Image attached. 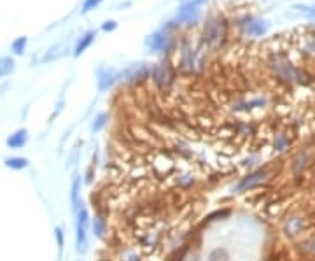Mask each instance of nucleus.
Returning <instances> with one entry per match:
<instances>
[{
    "mask_svg": "<svg viewBox=\"0 0 315 261\" xmlns=\"http://www.w3.org/2000/svg\"><path fill=\"white\" fill-rule=\"evenodd\" d=\"M13 60L11 58H0V76H6L13 70Z\"/></svg>",
    "mask_w": 315,
    "mask_h": 261,
    "instance_id": "16",
    "label": "nucleus"
},
{
    "mask_svg": "<svg viewBox=\"0 0 315 261\" xmlns=\"http://www.w3.org/2000/svg\"><path fill=\"white\" fill-rule=\"evenodd\" d=\"M299 228H301V221H299V219H291L287 223V226H285V230L291 231L289 235H296L299 231Z\"/></svg>",
    "mask_w": 315,
    "mask_h": 261,
    "instance_id": "18",
    "label": "nucleus"
},
{
    "mask_svg": "<svg viewBox=\"0 0 315 261\" xmlns=\"http://www.w3.org/2000/svg\"><path fill=\"white\" fill-rule=\"evenodd\" d=\"M207 261H229V252L224 247H215L208 252Z\"/></svg>",
    "mask_w": 315,
    "mask_h": 261,
    "instance_id": "11",
    "label": "nucleus"
},
{
    "mask_svg": "<svg viewBox=\"0 0 315 261\" xmlns=\"http://www.w3.org/2000/svg\"><path fill=\"white\" fill-rule=\"evenodd\" d=\"M172 44H173V39H172V35H170L166 30L154 32V34L151 35L149 39H147V46H149V49L153 53H165V51H168V49L172 48Z\"/></svg>",
    "mask_w": 315,
    "mask_h": 261,
    "instance_id": "5",
    "label": "nucleus"
},
{
    "mask_svg": "<svg viewBox=\"0 0 315 261\" xmlns=\"http://www.w3.org/2000/svg\"><path fill=\"white\" fill-rule=\"evenodd\" d=\"M91 228H93V235L97 238H104L107 235V223L102 216H95L93 223H91Z\"/></svg>",
    "mask_w": 315,
    "mask_h": 261,
    "instance_id": "10",
    "label": "nucleus"
},
{
    "mask_svg": "<svg viewBox=\"0 0 315 261\" xmlns=\"http://www.w3.org/2000/svg\"><path fill=\"white\" fill-rule=\"evenodd\" d=\"M198 14H200V6H196V4H182V7L177 13V20L182 21V23H191V21H196Z\"/></svg>",
    "mask_w": 315,
    "mask_h": 261,
    "instance_id": "6",
    "label": "nucleus"
},
{
    "mask_svg": "<svg viewBox=\"0 0 315 261\" xmlns=\"http://www.w3.org/2000/svg\"><path fill=\"white\" fill-rule=\"evenodd\" d=\"M6 167H9V169L13 170H23L28 167V160L27 158H7Z\"/></svg>",
    "mask_w": 315,
    "mask_h": 261,
    "instance_id": "13",
    "label": "nucleus"
},
{
    "mask_svg": "<svg viewBox=\"0 0 315 261\" xmlns=\"http://www.w3.org/2000/svg\"><path fill=\"white\" fill-rule=\"evenodd\" d=\"M107 124V114H98L97 119L93 121V124H91V130L93 132H100L102 128Z\"/></svg>",
    "mask_w": 315,
    "mask_h": 261,
    "instance_id": "15",
    "label": "nucleus"
},
{
    "mask_svg": "<svg viewBox=\"0 0 315 261\" xmlns=\"http://www.w3.org/2000/svg\"><path fill=\"white\" fill-rule=\"evenodd\" d=\"M224 25L217 18H210L203 27V41L207 44H215L224 37Z\"/></svg>",
    "mask_w": 315,
    "mask_h": 261,
    "instance_id": "4",
    "label": "nucleus"
},
{
    "mask_svg": "<svg viewBox=\"0 0 315 261\" xmlns=\"http://www.w3.org/2000/svg\"><path fill=\"white\" fill-rule=\"evenodd\" d=\"M28 141V132L27 130H18L16 134H13L9 139H7V146L11 149H20L27 144Z\"/></svg>",
    "mask_w": 315,
    "mask_h": 261,
    "instance_id": "8",
    "label": "nucleus"
},
{
    "mask_svg": "<svg viewBox=\"0 0 315 261\" xmlns=\"http://www.w3.org/2000/svg\"><path fill=\"white\" fill-rule=\"evenodd\" d=\"M151 79L159 89H168L173 84V70L168 63H156L151 69Z\"/></svg>",
    "mask_w": 315,
    "mask_h": 261,
    "instance_id": "2",
    "label": "nucleus"
},
{
    "mask_svg": "<svg viewBox=\"0 0 315 261\" xmlns=\"http://www.w3.org/2000/svg\"><path fill=\"white\" fill-rule=\"evenodd\" d=\"M236 27L240 28L243 35H250V37H259V35H264L268 30V23L264 20H257V18L250 16V14H245V16L238 18L236 20Z\"/></svg>",
    "mask_w": 315,
    "mask_h": 261,
    "instance_id": "1",
    "label": "nucleus"
},
{
    "mask_svg": "<svg viewBox=\"0 0 315 261\" xmlns=\"http://www.w3.org/2000/svg\"><path fill=\"white\" fill-rule=\"evenodd\" d=\"M95 37H97V34L95 32H86V34L81 37V41L77 42V46H76V51H74V55L76 56H79L81 53H84L88 48L91 46V42L95 41Z\"/></svg>",
    "mask_w": 315,
    "mask_h": 261,
    "instance_id": "9",
    "label": "nucleus"
},
{
    "mask_svg": "<svg viewBox=\"0 0 315 261\" xmlns=\"http://www.w3.org/2000/svg\"><path fill=\"white\" fill-rule=\"evenodd\" d=\"M70 205L74 212H77L81 207V175L77 174L72 177V184H70Z\"/></svg>",
    "mask_w": 315,
    "mask_h": 261,
    "instance_id": "7",
    "label": "nucleus"
},
{
    "mask_svg": "<svg viewBox=\"0 0 315 261\" xmlns=\"http://www.w3.org/2000/svg\"><path fill=\"white\" fill-rule=\"evenodd\" d=\"M56 242H58V247H63V231L62 228H56Z\"/></svg>",
    "mask_w": 315,
    "mask_h": 261,
    "instance_id": "23",
    "label": "nucleus"
},
{
    "mask_svg": "<svg viewBox=\"0 0 315 261\" xmlns=\"http://www.w3.org/2000/svg\"><path fill=\"white\" fill-rule=\"evenodd\" d=\"M268 169H259V170H254V172L247 174L245 177H242V181L233 188V191L236 193H243V191H249V189L256 188V186L263 184L264 181L268 179Z\"/></svg>",
    "mask_w": 315,
    "mask_h": 261,
    "instance_id": "3",
    "label": "nucleus"
},
{
    "mask_svg": "<svg viewBox=\"0 0 315 261\" xmlns=\"http://www.w3.org/2000/svg\"><path fill=\"white\" fill-rule=\"evenodd\" d=\"M102 2H104V0H86L83 6V13H90V11H93L95 7L100 6Z\"/></svg>",
    "mask_w": 315,
    "mask_h": 261,
    "instance_id": "19",
    "label": "nucleus"
},
{
    "mask_svg": "<svg viewBox=\"0 0 315 261\" xmlns=\"http://www.w3.org/2000/svg\"><path fill=\"white\" fill-rule=\"evenodd\" d=\"M275 148H277V151H285V149L289 148V139L287 135H278L277 141H275Z\"/></svg>",
    "mask_w": 315,
    "mask_h": 261,
    "instance_id": "17",
    "label": "nucleus"
},
{
    "mask_svg": "<svg viewBox=\"0 0 315 261\" xmlns=\"http://www.w3.org/2000/svg\"><path fill=\"white\" fill-rule=\"evenodd\" d=\"M303 41V51L310 53V55H315V34H306L301 37Z\"/></svg>",
    "mask_w": 315,
    "mask_h": 261,
    "instance_id": "14",
    "label": "nucleus"
},
{
    "mask_svg": "<svg viewBox=\"0 0 315 261\" xmlns=\"http://www.w3.org/2000/svg\"><path fill=\"white\" fill-rule=\"evenodd\" d=\"M25 44H27V39H25V37L18 39V41H16V42H14V44H13V49H14V53H21V51H23Z\"/></svg>",
    "mask_w": 315,
    "mask_h": 261,
    "instance_id": "20",
    "label": "nucleus"
},
{
    "mask_svg": "<svg viewBox=\"0 0 315 261\" xmlns=\"http://www.w3.org/2000/svg\"><path fill=\"white\" fill-rule=\"evenodd\" d=\"M112 83H114V72L105 70V76H100V79H98V88H100V91H105L112 86Z\"/></svg>",
    "mask_w": 315,
    "mask_h": 261,
    "instance_id": "12",
    "label": "nucleus"
},
{
    "mask_svg": "<svg viewBox=\"0 0 315 261\" xmlns=\"http://www.w3.org/2000/svg\"><path fill=\"white\" fill-rule=\"evenodd\" d=\"M116 27H118V23H116V21H105V23L102 25V30H104V32H112V30H116Z\"/></svg>",
    "mask_w": 315,
    "mask_h": 261,
    "instance_id": "21",
    "label": "nucleus"
},
{
    "mask_svg": "<svg viewBox=\"0 0 315 261\" xmlns=\"http://www.w3.org/2000/svg\"><path fill=\"white\" fill-rule=\"evenodd\" d=\"M296 9L303 11V13H306V14H310V16H313V18H315V7H308V6H296Z\"/></svg>",
    "mask_w": 315,
    "mask_h": 261,
    "instance_id": "22",
    "label": "nucleus"
}]
</instances>
